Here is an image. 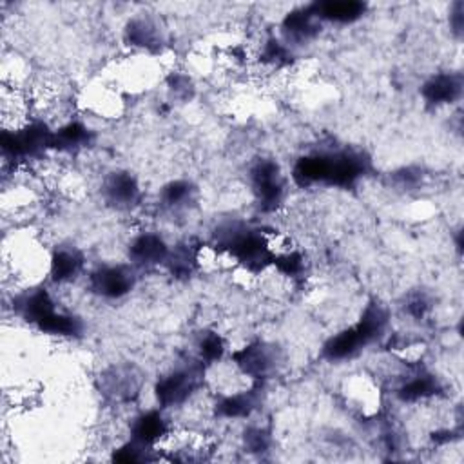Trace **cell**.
<instances>
[{"label":"cell","instance_id":"7a4b0ae2","mask_svg":"<svg viewBox=\"0 0 464 464\" xmlns=\"http://www.w3.org/2000/svg\"><path fill=\"white\" fill-rule=\"evenodd\" d=\"M388 323V308L379 299L368 301L353 324L339 330L324 341L321 357L328 362H343L357 357L364 348L384 337Z\"/></svg>","mask_w":464,"mask_h":464},{"label":"cell","instance_id":"9c48e42d","mask_svg":"<svg viewBox=\"0 0 464 464\" xmlns=\"http://www.w3.org/2000/svg\"><path fill=\"white\" fill-rule=\"evenodd\" d=\"M170 431L172 424L165 417V410H161L160 406L136 413L129 424V439L154 451L169 437Z\"/></svg>","mask_w":464,"mask_h":464},{"label":"cell","instance_id":"52a82bcc","mask_svg":"<svg viewBox=\"0 0 464 464\" xmlns=\"http://www.w3.org/2000/svg\"><path fill=\"white\" fill-rule=\"evenodd\" d=\"M100 194L105 205L116 210H130L141 199V187L138 178L129 170H112L103 176Z\"/></svg>","mask_w":464,"mask_h":464},{"label":"cell","instance_id":"277c9868","mask_svg":"<svg viewBox=\"0 0 464 464\" xmlns=\"http://www.w3.org/2000/svg\"><path fill=\"white\" fill-rule=\"evenodd\" d=\"M250 190L263 212H274L283 203L286 181L281 167L272 158H259L248 169Z\"/></svg>","mask_w":464,"mask_h":464},{"label":"cell","instance_id":"4fadbf2b","mask_svg":"<svg viewBox=\"0 0 464 464\" xmlns=\"http://www.w3.org/2000/svg\"><path fill=\"white\" fill-rule=\"evenodd\" d=\"M127 45L140 49L143 54L161 53L163 47V31L158 22L150 16H134L127 22L123 29Z\"/></svg>","mask_w":464,"mask_h":464},{"label":"cell","instance_id":"8fae6325","mask_svg":"<svg viewBox=\"0 0 464 464\" xmlns=\"http://www.w3.org/2000/svg\"><path fill=\"white\" fill-rule=\"evenodd\" d=\"M462 87L460 72H437L422 83L420 96L431 107H444L460 100Z\"/></svg>","mask_w":464,"mask_h":464},{"label":"cell","instance_id":"e0dca14e","mask_svg":"<svg viewBox=\"0 0 464 464\" xmlns=\"http://www.w3.org/2000/svg\"><path fill=\"white\" fill-rule=\"evenodd\" d=\"M227 352V343L225 339L214 332V330H205L199 334L196 341V359L205 366H216L218 362L223 361Z\"/></svg>","mask_w":464,"mask_h":464},{"label":"cell","instance_id":"8992f818","mask_svg":"<svg viewBox=\"0 0 464 464\" xmlns=\"http://www.w3.org/2000/svg\"><path fill=\"white\" fill-rule=\"evenodd\" d=\"M230 362L252 382L265 381L279 364V352L265 341H252L230 353Z\"/></svg>","mask_w":464,"mask_h":464},{"label":"cell","instance_id":"2e32d148","mask_svg":"<svg viewBox=\"0 0 464 464\" xmlns=\"http://www.w3.org/2000/svg\"><path fill=\"white\" fill-rule=\"evenodd\" d=\"M198 199V187L190 179H170L160 188V205L169 212L190 208Z\"/></svg>","mask_w":464,"mask_h":464},{"label":"cell","instance_id":"30bf717a","mask_svg":"<svg viewBox=\"0 0 464 464\" xmlns=\"http://www.w3.org/2000/svg\"><path fill=\"white\" fill-rule=\"evenodd\" d=\"M321 25L323 24L315 18L310 4L295 7L290 13H286L285 18L281 20V40L286 45L310 42L319 34Z\"/></svg>","mask_w":464,"mask_h":464},{"label":"cell","instance_id":"ac0fdd59","mask_svg":"<svg viewBox=\"0 0 464 464\" xmlns=\"http://www.w3.org/2000/svg\"><path fill=\"white\" fill-rule=\"evenodd\" d=\"M243 442H245V448L248 451H266L268 444H270V435L265 428L261 426H250L245 430V435H243Z\"/></svg>","mask_w":464,"mask_h":464},{"label":"cell","instance_id":"5bb4252c","mask_svg":"<svg viewBox=\"0 0 464 464\" xmlns=\"http://www.w3.org/2000/svg\"><path fill=\"white\" fill-rule=\"evenodd\" d=\"M312 11L321 24H353L366 13V4L359 0H326L312 2Z\"/></svg>","mask_w":464,"mask_h":464},{"label":"cell","instance_id":"ffe728a7","mask_svg":"<svg viewBox=\"0 0 464 464\" xmlns=\"http://www.w3.org/2000/svg\"><path fill=\"white\" fill-rule=\"evenodd\" d=\"M464 4L459 0V2H453L451 7H450V31L455 38H462V33H464Z\"/></svg>","mask_w":464,"mask_h":464},{"label":"cell","instance_id":"5b68a950","mask_svg":"<svg viewBox=\"0 0 464 464\" xmlns=\"http://www.w3.org/2000/svg\"><path fill=\"white\" fill-rule=\"evenodd\" d=\"M138 268L130 263H103L87 276L91 294L105 301L123 299L136 286Z\"/></svg>","mask_w":464,"mask_h":464},{"label":"cell","instance_id":"6da1fadb","mask_svg":"<svg viewBox=\"0 0 464 464\" xmlns=\"http://www.w3.org/2000/svg\"><path fill=\"white\" fill-rule=\"evenodd\" d=\"M370 169V160L364 152L353 149L314 150L295 160L292 178L299 187H355Z\"/></svg>","mask_w":464,"mask_h":464},{"label":"cell","instance_id":"d6986e66","mask_svg":"<svg viewBox=\"0 0 464 464\" xmlns=\"http://www.w3.org/2000/svg\"><path fill=\"white\" fill-rule=\"evenodd\" d=\"M428 310H430V303L422 294H413L404 304V312L417 321H420L428 314Z\"/></svg>","mask_w":464,"mask_h":464},{"label":"cell","instance_id":"ba28073f","mask_svg":"<svg viewBox=\"0 0 464 464\" xmlns=\"http://www.w3.org/2000/svg\"><path fill=\"white\" fill-rule=\"evenodd\" d=\"M170 254V245L160 232L143 230L130 237L127 246V257L132 266L140 268H154L167 263Z\"/></svg>","mask_w":464,"mask_h":464},{"label":"cell","instance_id":"7c38bea8","mask_svg":"<svg viewBox=\"0 0 464 464\" xmlns=\"http://www.w3.org/2000/svg\"><path fill=\"white\" fill-rule=\"evenodd\" d=\"M85 268L83 254L72 245H56L49 254L47 274L54 285L72 283Z\"/></svg>","mask_w":464,"mask_h":464},{"label":"cell","instance_id":"9a60e30c","mask_svg":"<svg viewBox=\"0 0 464 464\" xmlns=\"http://www.w3.org/2000/svg\"><path fill=\"white\" fill-rule=\"evenodd\" d=\"M92 140L91 129L80 121V120H67L60 123L56 129H53L51 134V149L62 150V152H72L87 147Z\"/></svg>","mask_w":464,"mask_h":464},{"label":"cell","instance_id":"3957f363","mask_svg":"<svg viewBox=\"0 0 464 464\" xmlns=\"http://www.w3.org/2000/svg\"><path fill=\"white\" fill-rule=\"evenodd\" d=\"M207 368L196 359L161 373L154 384V397L161 410L187 406L203 388Z\"/></svg>","mask_w":464,"mask_h":464}]
</instances>
